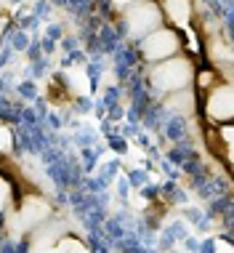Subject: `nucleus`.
Segmentation results:
<instances>
[{
	"instance_id": "7",
	"label": "nucleus",
	"mask_w": 234,
	"mask_h": 253,
	"mask_svg": "<svg viewBox=\"0 0 234 253\" xmlns=\"http://www.w3.org/2000/svg\"><path fill=\"white\" fill-rule=\"evenodd\" d=\"M162 104L176 115H184V118H192L197 115V91L195 88H181V91H173V93H165Z\"/></svg>"
},
{
	"instance_id": "11",
	"label": "nucleus",
	"mask_w": 234,
	"mask_h": 253,
	"mask_svg": "<svg viewBox=\"0 0 234 253\" xmlns=\"http://www.w3.org/2000/svg\"><path fill=\"white\" fill-rule=\"evenodd\" d=\"M136 3H141V0H112V5H115V8H120V11L130 8V5H136Z\"/></svg>"
},
{
	"instance_id": "5",
	"label": "nucleus",
	"mask_w": 234,
	"mask_h": 253,
	"mask_svg": "<svg viewBox=\"0 0 234 253\" xmlns=\"http://www.w3.org/2000/svg\"><path fill=\"white\" fill-rule=\"evenodd\" d=\"M202 118L208 120L210 126L232 123V118H234V96H232V83L229 80H221V83H216L213 88L205 91Z\"/></svg>"
},
{
	"instance_id": "2",
	"label": "nucleus",
	"mask_w": 234,
	"mask_h": 253,
	"mask_svg": "<svg viewBox=\"0 0 234 253\" xmlns=\"http://www.w3.org/2000/svg\"><path fill=\"white\" fill-rule=\"evenodd\" d=\"M48 218H51V203L38 192H24V197L19 200V208L8 213V229L16 235H24Z\"/></svg>"
},
{
	"instance_id": "8",
	"label": "nucleus",
	"mask_w": 234,
	"mask_h": 253,
	"mask_svg": "<svg viewBox=\"0 0 234 253\" xmlns=\"http://www.w3.org/2000/svg\"><path fill=\"white\" fill-rule=\"evenodd\" d=\"M13 200V184L0 173V211H5Z\"/></svg>"
},
{
	"instance_id": "4",
	"label": "nucleus",
	"mask_w": 234,
	"mask_h": 253,
	"mask_svg": "<svg viewBox=\"0 0 234 253\" xmlns=\"http://www.w3.org/2000/svg\"><path fill=\"white\" fill-rule=\"evenodd\" d=\"M122 22H125L128 35H133V38H147L149 32L165 27L162 11H160V5H157L155 0H141V3L125 8L122 11Z\"/></svg>"
},
{
	"instance_id": "9",
	"label": "nucleus",
	"mask_w": 234,
	"mask_h": 253,
	"mask_svg": "<svg viewBox=\"0 0 234 253\" xmlns=\"http://www.w3.org/2000/svg\"><path fill=\"white\" fill-rule=\"evenodd\" d=\"M13 147V133L5 126H0V155H8Z\"/></svg>"
},
{
	"instance_id": "10",
	"label": "nucleus",
	"mask_w": 234,
	"mask_h": 253,
	"mask_svg": "<svg viewBox=\"0 0 234 253\" xmlns=\"http://www.w3.org/2000/svg\"><path fill=\"white\" fill-rule=\"evenodd\" d=\"M216 253H234V248H232V243H229V240L218 237V240H216Z\"/></svg>"
},
{
	"instance_id": "6",
	"label": "nucleus",
	"mask_w": 234,
	"mask_h": 253,
	"mask_svg": "<svg viewBox=\"0 0 234 253\" xmlns=\"http://www.w3.org/2000/svg\"><path fill=\"white\" fill-rule=\"evenodd\" d=\"M162 11V19L178 32L189 30L192 24V0H155Z\"/></svg>"
},
{
	"instance_id": "3",
	"label": "nucleus",
	"mask_w": 234,
	"mask_h": 253,
	"mask_svg": "<svg viewBox=\"0 0 234 253\" xmlns=\"http://www.w3.org/2000/svg\"><path fill=\"white\" fill-rule=\"evenodd\" d=\"M181 48H184V32L173 30V27H160V30L149 32L147 38H141V43H139L141 56L149 64H157V61L176 56V53H181Z\"/></svg>"
},
{
	"instance_id": "1",
	"label": "nucleus",
	"mask_w": 234,
	"mask_h": 253,
	"mask_svg": "<svg viewBox=\"0 0 234 253\" xmlns=\"http://www.w3.org/2000/svg\"><path fill=\"white\" fill-rule=\"evenodd\" d=\"M195 72H197V64L192 61V56L176 53V56L152 64L149 83L160 93H173V91H181V88H189L195 83Z\"/></svg>"
}]
</instances>
